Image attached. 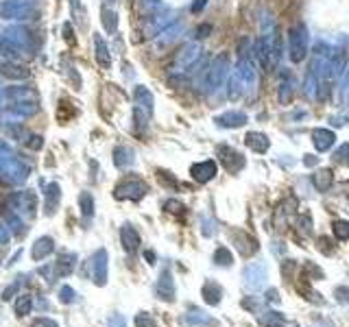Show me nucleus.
I'll return each instance as SVG.
<instances>
[{"mask_svg":"<svg viewBox=\"0 0 349 327\" xmlns=\"http://www.w3.org/2000/svg\"><path fill=\"white\" fill-rule=\"evenodd\" d=\"M297 290H299V293H301L308 301H315V303H319V305H323V303H325V299H321V295L315 293V290L310 288V281H308V279H303V281L297 283Z\"/></svg>","mask_w":349,"mask_h":327,"instance_id":"1","label":"nucleus"},{"mask_svg":"<svg viewBox=\"0 0 349 327\" xmlns=\"http://www.w3.org/2000/svg\"><path fill=\"white\" fill-rule=\"evenodd\" d=\"M262 323L266 327H284V316L277 314V312H266V314L262 316Z\"/></svg>","mask_w":349,"mask_h":327,"instance_id":"2","label":"nucleus"},{"mask_svg":"<svg viewBox=\"0 0 349 327\" xmlns=\"http://www.w3.org/2000/svg\"><path fill=\"white\" fill-rule=\"evenodd\" d=\"M334 297H336L338 303H349V288L347 286H338L334 290Z\"/></svg>","mask_w":349,"mask_h":327,"instance_id":"3","label":"nucleus"},{"mask_svg":"<svg viewBox=\"0 0 349 327\" xmlns=\"http://www.w3.org/2000/svg\"><path fill=\"white\" fill-rule=\"evenodd\" d=\"M334 231H336V236H338L340 240H347V238H349V225H347V223H336Z\"/></svg>","mask_w":349,"mask_h":327,"instance_id":"4","label":"nucleus"},{"mask_svg":"<svg viewBox=\"0 0 349 327\" xmlns=\"http://www.w3.org/2000/svg\"><path fill=\"white\" fill-rule=\"evenodd\" d=\"M268 299H271V301H277V299H280V297H277V290H271V293H268Z\"/></svg>","mask_w":349,"mask_h":327,"instance_id":"5","label":"nucleus"}]
</instances>
